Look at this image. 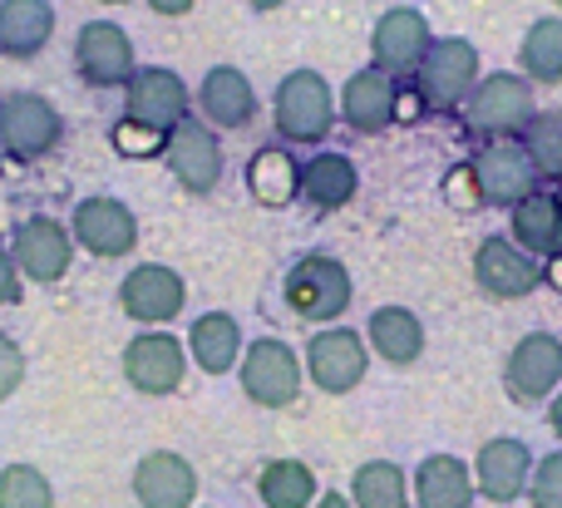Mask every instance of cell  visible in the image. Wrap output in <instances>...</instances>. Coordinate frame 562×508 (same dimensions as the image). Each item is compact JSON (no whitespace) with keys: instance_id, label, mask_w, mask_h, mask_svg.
<instances>
[{"instance_id":"34","label":"cell","mask_w":562,"mask_h":508,"mask_svg":"<svg viewBox=\"0 0 562 508\" xmlns=\"http://www.w3.org/2000/svg\"><path fill=\"white\" fill-rule=\"evenodd\" d=\"M0 508H55V484L40 464H5L0 470Z\"/></svg>"},{"instance_id":"16","label":"cell","mask_w":562,"mask_h":508,"mask_svg":"<svg viewBox=\"0 0 562 508\" xmlns=\"http://www.w3.org/2000/svg\"><path fill=\"white\" fill-rule=\"evenodd\" d=\"M474 282H479V292L494 296V302H524V296H533L538 286L548 282V272H543V262L528 257L508 233H494V237H484L474 252Z\"/></svg>"},{"instance_id":"24","label":"cell","mask_w":562,"mask_h":508,"mask_svg":"<svg viewBox=\"0 0 562 508\" xmlns=\"http://www.w3.org/2000/svg\"><path fill=\"white\" fill-rule=\"evenodd\" d=\"M360 193V168L350 154L340 148H316V154L301 163V197H306L316 213H340L350 207Z\"/></svg>"},{"instance_id":"39","label":"cell","mask_w":562,"mask_h":508,"mask_svg":"<svg viewBox=\"0 0 562 508\" xmlns=\"http://www.w3.org/2000/svg\"><path fill=\"white\" fill-rule=\"evenodd\" d=\"M548 430H553V440L562 444V385H558L553 400H548Z\"/></svg>"},{"instance_id":"21","label":"cell","mask_w":562,"mask_h":508,"mask_svg":"<svg viewBox=\"0 0 562 508\" xmlns=\"http://www.w3.org/2000/svg\"><path fill=\"white\" fill-rule=\"evenodd\" d=\"M128 489L138 508H198V470L178 450H148L134 464Z\"/></svg>"},{"instance_id":"10","label":"cell","mask_w":562,"mask_h":508,"mask_svg":"<svg viewBox=\"0 0 562 508\" xmlns=\"http://www.w3.org/2000/svg\"><path fill=\"white\" fill-rule=\"evenodd\" d=\"M469 183H474V203L484 207H518L543 178L528 163L518 138H498V144H479L469 158Z\"/></svg>"},{"instance_id":"3","label":"cell","mask_w":562,"mask_h":508,"mask_svg":"<svg viewBox=\"0 0 562 508\" xmlns=\"http://www.w3.org/2000/svg\"><path fill=\"white\" fill-rule=\"evenodd\" d=\"M538 114L533 84L514 69H494L474 84V94L464 99V128L484 144H498V138H518L528 128V118Z\"/></svg>"},{"instance_id":"25","label":"cell","mask_w":562,"mask_h":508,"mask_svg":"<svg viewBox=\"0 0 562 508\" xmlns=\"http://www.w3.org/2000/svg\"><path fill=\"white\" fill-rule=\"evenodd\" d=\"M415 508H474V470L459 454H425L415 464V479H409Z\"/></svg>"},{"instance_id":"4","label":"cell","mask_w":562,"mask_h":508,"mask_svg":"<svg viewBox=\"0 0 562 508\" xmlns=\"http://www.w3.org/2000/svg\"><path fill=\"white\" fill-rule=\"evenodd\" d=\"M415 94L425 109L435 114H454L464 109V99L474 94V84L484 79V65H479V45L464 35H445L429 45V55L419 59L415 75Z\"/></svg>"},{"instance_id":"12","label":"cell","mask_w":562,"mask_h":508,"mask_svg":"<svg viewBox=\"0 0 562 508\" xmlns=\"http://www.w3.org/2000/svg\"><path fill=\"white\" fill-rule=\"evenodd\" d=\"M138 69L134 39L119 20H85L75 35V75L89 89H124Z\"/></svg>"},{"instance_id":"37","label":"cell","mask_w":562,"mask_h":508,"mask_svg":"<svg viewBox=\"0 0 562 508\" xmlns=\"http://www.w3.org/2000/svg\"><path fill=\"white\" fill-rule=\"evenodd\" d=\"M20 296H25V276H20L10 247H0V312H5V306H20Z\"/></svg>"},{"instance_id":"6","label":"cell","mask_w":562,"mask_h":508,"mask_svg":"<svg viewBox=\"0 0 562 508\" xmlns=\"http://www.w3.org/2000/svg\"><path fill=\"white\" fill-rule=\"evenodd\" d=\"M237 381H243V395L257 410H286V405H296L301 385H306V365L286 341L257 336V341H247L243 361H237Z\"/></svg>"},{"instance_id":"7","label":"cell","mask_w":562,"mask_h":508,"mask_svg":"<svg viewBox=\"0 0 562 508\" xmlns=\"http://www.w3.org/2000/svg\"><path fill=\"white\" fill-rule=\"evenodd\" d=\"M301 365H306V381L321 395H350L360 391L370 371V346L356 326H316L306 351H301Z\"/></svg>"},{"instance_id":"18","label":"cell","mask_w":562,"mask_h":508,"mask_svg":"<svg viewBox=\"0 0 562 508\" xmlns=\"http://www.w3.org/2000/svg\"><path fill=\"white\" fill-rule=\"evenodd\" d=\"M336 109H340V124H346L350 134H366V138L385 134V128L400 118V79L385 75L380 65H360L356 75L340 84Z\"/></svg>"},{"instance_id":"20","label":"cell","mask_w":562,"mask_h":508,"mask_svg":"<svg viewBox=\"0 0 562 508\" xmlns=\"http://www.w3.org/2000/svg\"><path fill=\"white\" fill-rule=\"evenodd\" d=\"M533 464L538 454L528 450L524 440H514V434H494V440L479 444L474 454V489L479 499L488 504H518L528 494V479H533Z\"/></svg>"},{"instance_id":"2","label":"cell","mask_w":562,"mask_h":508,"mask_svg":"<svg viewBox=\"0 0 562 508\" xmlns=\"http://www.w3.org/2000/svg\"><path fill=\"white\" fill-rule=\"evenodd\" d=\"M281 296H286L291 316L311 326H336L356 302V282L350 267L330 252H301L281 276Z\"/></svg>"},{"instance_id":"42","label":"cell","mask_w":562,"mask_h":508,"mask_svg":"<svg viewBox=\"0 0 562 508\" xmlns=\"http://www.w3.org/2000/svg\"><path fill=\"white\" fill-rule=\"evenodd\" d=\"M99 5H128V0H99Z\"/></svg>"},{"instance_id":"23","label":"cell","mask_w":562,"mask_h":508,"mask_svg":"<svg viewBox=\"0 0 562 508\" xmlns=\"http://www.w3.org/2000/svg\"><path fill=\"white\" fill-rule=\"evenodd\" d=\"M508 237L538 262H558L562 257V193L553 188H533L518 207H508Z\"/></svg>"},{"instance_id":"17","label":"cell","mask_w":562,"mask_h":508,"mask_svg":"<svg viewBox=\"0 0 562 508\" xmlns=\"http://www.w3.org/2000/svg\"><path fill=\"white\" fill-rule=\"evenodd\" d=\"M188 306V282L164 262H138L119 282V312L138 326H168Z\"/></svg>"},{"instance_id":"8","label":"cell","mask_w":562,"mask_h":508,"mask_svg":"<svg viewBox=\"0 0 562 508\" xmlns=\"http://www.w3.org/2000/svg\"><path fill=\"white\" fill-rule=\"evenodd\" d=\"M119 365H124V381L134 385L138 395H148V400H164V395H178L188 381V346L178 341L168 326H144V331L134 336V341H124V355H119Z\"/></svg>"},{"instance_id":"41","label":"cell","mask_w":562,"mask_h":508,"mask_svg":"<svg viewBox=\"0 0 562 508\" xmlns=\"http://www.w3.org/2000/svg\"><path fill=\"white\" fill-rule=\"evenodd\" d=\"M247 10H257V15H272V10H281L286 5V0H243Z\"/></svg>"},{"instance_id":"36","label":"cell","mask_w":562,"mask_h":508,"mask_svg":"<svg viewBox=\"0 0 562 508\" xmlns=\"http://www.w3.org/2000/svg\"><path fill=\"white\" fill-rule=\"evenodd\" d=\"M20 385H25V351H20L15 336L0 331V405H5Z\"/></svg>"},{"instance_id":"11","label":"cell","mask_w":562,"mask_h":508,"mask_svg":"<svg viewBox=\"0 0 562 508\" xmlns=\"http://www.w3.org/2000/svg\"><path fill=\"white\" fill-rule=\"evenodd\" d=\"M164 163H168V173H173V183L183 188V193L207 197V193H217L223 168H227L223 138H217L213 124H203V118L188 114L183 124L164 138Z\"/></svg>"},{"instance_id":"19","label":"cell","mask_w":562,"mask_h":508,"mask_svg":"<svg viewBox=\"0 0 562 508\" xmlns=\"http://www.w3.org/2000/svg\"><path fill=\"white\" fill-rule=\"evenodd\" d=\"M435 45V30H429V15L415 5H390L385 15L370 30V65H380L385 75L405 79L419 69V59Z\"/></svg>"},{"instance_id":"38","label":"cell","mask_w":562,"mask_h":508,"mask_svg":"<svg viewBox=\"0 0 562 508\" xmlns=\"http://www.w3.org/2000/svg\"><path fill=\"white\" fill-rule=\"evenodd\" d=\"M193 5H198V0H148V10H154V15H164V20H183Z\"/></svg>"},{"instance_id":"32","label":"cell","mask_w":562,"mask_h":508,"mask_svg":"<svg viewBox=\"0 0 562 508\" xmlns=\"http://www.w3.org/2000/svg\"><path fill=\"white\" fill-rule=\"evenodd\" d=\"M350 504L356 508H415L409 494V474L395 460H366L350 474Z\"/></svg>"},{"instance_id":"35","label":"cell","mask_w":562,"mask_h":508,"mask_svg":"<svg viewBox=\"0 0 562 508\" xmlns=\"http://www.w3.org/2000/svg\"><path fill=\"white\" fill-rule=\"evenodd\" d=\"M533 508H562V450L543 454L533 464V479H528V494H524Z\"/></svg>"},{"instance_id":"9","label":"cell","mask_w":562,"mask_h":508,"mask_svg":"<svg viewBox=\"0 0 562 508\" xmlns=\"http://www.w3.org/2000/svg\"><path fill=\"white\" fill-rule=\"evenodd\" d=\"M65 138V114L35 89H15L0 99V154L15 163H35V158L55 154Z\"/></svg>"},{"instance_id":"22","label":"cell","mask_w":562,"mask_h":508,"mask_svg":"<svg viewBox=\"0 0 562 508\" xmlns=\"http://www.w3.org/2000/svg\"><path fill=\"white\" fill-rule=\"evenodd\" d=\"M203 124L213 128H247L257 118V89L237 65H213L193 94Z\"/></svg>"},{"instance_id":"27","label":"cell","mask_w":562,"mask_h":508,"mask_svg":"<svg viewBox=\"0 0 562 508\" xmlns=\"http://www.w3.org/2000/svg\"><path fill=\"white\" fill-rule=\"evenodd\" d=\"M366 346H370V355H380L385 365L405 371V365H415L419 355H425L429 336H425V321H419L409 306H375L366 321Z\"/></svg>"},{"instance_id":"26","label":"cell","mask_w":562,"mask_h":508,"mask_svg":"<svg viewBox=\"0 0 562 508\" xmlns=\"http://www.w3.org/2000/svg\"><path fill=\"white\" fill-rule=\"evenodd\" d=\"M188 361L203 375H233L237 361H243L247 341H243V321L233 312H203L193 326H188Z\"/></svg>"},{"instance_id":"33","label":"cell","mask_w":562,"mask_h":508,"mask_svg":"<svg viewBox=\"0 0 562 508\" xmlns=\"http://www.w3.org/2000/svg\"><path fill=\"white\" fill-rule=\"evenodd\" d=\"M518 144H524L528 163L538 168V178H562V109H538L533 118H528V128L518 134Z\"/></svg>"},{"instance_id":"28","label":"cell","mask_w":562,"mask_h":508,"mask_svg":"<svg viewBox=\"0 0 562 508\" xmlns=\"http://www.w3.org/2000/svg\"><path fill=\"white\" fill-rule=\"evenodd\" d=\"M55 5L49 0H0V55L35 59L55 39Z\"/></svg>"},{"instance_id":"1","label":"cell","mask_w":562,"mask_h":508,"mask_svg":"<svg viewBox=\"0 0 562 508\" xmlns=\"http://www.w3.org/2000/svg\"><path fill=\"white\" fill-rule=\"evenodd\" d=\"M340 109H336V89L321 69H291L281 75L277 94H272V128L281 144H301V148H316L326 144V134L336 128Z\"/></svg>"},{"instance_id":"5","label":"cell","mask_w":562,"mask_h":508,"mask_svg":"<svg viewBox=\"0 0 562 508\" xmlns=\"http://www.w3.org/2000/svg\"><path fill=\"white\" fill-rule=\"evenodd\" d=\"M188 114H193V89L178 69L138 65L134 79L124 84V124L144 128V134L168 138Z\"/></svg>"},{"instance_id":"40","label":"cell","mask_w":562,"mask_h":508,"mask_svg":"<svg viewBox=\"0 0 562 508\" xmlns=\"http://www.w3.org/2000/svg\"><path fill=\"white\" fill-rule=\"evenodd\" d=\"M311 508H356V504H350V494H340V489H326V494H321V499L311 504Z\"/></svg>"},{"instance_id":"43","label":"cell","mask_w":562,"mask_h":508,"mask_svg":"<svg viewBox=\"0 0 562 508\" xmlns=\"http://www.w3.org/2000/svg\"><path fill=\"white\" fill-rule=\"evenodd\" d=\"M553 5H558V15H562V0H553Z\"/></svg>"},{"instance_id":"31","label":"cell","mask_w":562,"mask_h":508,"mask_svg":"<svg viewBox=\"0 0 562 508\" xmlns=\"http://www.w3.org/2000/svg\"><path fill=\"white\" fill-rule=\"evenodd\" d=\"M257 499L262 508H311L321 499L316 470L306 460H267L257 474Z\"/></svg>"},{"instance_id":"29","label":"cell","mask_w":562,"mask_h":508,"mask_svg":"<svg viewBox=\"0 0 562 508\" xmlns=\"http://www.w3.org/2000/svg\"><path fill=\"white\" fill-rule=\"evenodd\" d=\"M247 193L262 207H286L301 197V163L281 144H267L247 163Z\"/></svg>"},{"instance_id":"30","label":"cell","mask_w":562,"mask_h":508,"mask_svg":"<svg viewBox=\"0 0 562 508\" xmlns=\"http://www.w3.org/2000/svg\"><path fill=\"white\" fill-rule=\"evenodd\" d=\"M518 75L528 84H562V15H538L518 39Z\"/></svg>"},{"instance_id":"13","label":"cell","mask_w":562,"mask_h":508,"mask_svg":"<svg viewBox=\"0 0 562 508\" xmlns=\"http://www.w3.org/2000/svg\"><path fill=\"white\" fill-rule=\"evenodd\" d=\"M75 237H69V223H59V217L49 213H35L25 217V223H15V233H10V257H15L20 276L35 286H55L69 276V267H75Z\"/></svg>"},{"instance_id":"14","label":"cell","mask_w":562,"mask_h":508,"mask_svg":"<svg viewBox=\"0 0 562 508\" xmlns=\"http://www.w3.org/2000/svg\"><path fill=\"white\" fill-rule=\"evenodd\" d=\"M69 237L75 247H85L89 257L99 262H119L138 247V217L124 197H109V193H94V197H79L75 213H69Z\"/></svg>"},{"instance_id":"15","label":"cell","mask_w":562,"mask_h":508,"mask_svg":"<svg viewBox=\"0 0 562 508\" xmlns=\"http://www.w3.org/2000/svg\"><path fill=\"white\" fill-rule=\"evenodd\" d=\"M562 385V336L528 331L514 341L504 361V391L514 405H543Z\"/></svg>"}]
</instances>
